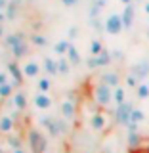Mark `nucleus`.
<instances>
[{"label": "nucleus", "mask_w": 149, "mask_h": 153, "mask_svg": "<svg viewBox=\"0 0 149 153\" xmlns=\"http://www.w3.org/2000/svg\"><path fill=\"white\" fill-rule=\"evenodd\" d=\"M16 105H17L19 109H23V107H25V98H23L21 94H17V96H16Z\"/></svg>", "instance_id": "39448f33"}, {"label": "nucleus", "mask_w": 149, "mask_h": 153, "mask_svg": "<svg viewBox=\"0 0 149 153\" xmlns=\"http://www.w3.org/2000/svg\"><path fill=\"white\" fill-rule=\"evenodd\" d=\"M6 94H10V86L2 84V86H0V96H6Z\"/></svg>", "instance_id": "1a4fd4ad"}, {"label": "nucleus", "mask_w": 149, "mask_h": 153, "mask_svg": "<svg viewBox=\"0 0 149 153\" xmlns=\"http://www.w3.org/2000/svg\"><path fill=\"white\" fill-rule=\"evenodd\" d=\"M63 113L67 115V117H71V113H73V109H71V105L67 103V105H63Z\"/></svg>", "instance_id": "9d476101"}, {"label": "nucleus", "mask_w": 149, "mask_h": 153, "mask_svg": "<svg viewBox=\"0 0 149 153\" xmlns=\"http://www.w3.org/2000/svg\"><path fill=\"white\" fill-rule=\"evenodd\" d=\"M67 48H69V44H67V42H59V44L56 46V50H57V52H65Z\"/></svg>", "instance_id": "6e6552de"}, {"label": "nucleus", "mask_w": 149, "mask_h": 153, "mask_svg": "<svg viewBox=\"0 0 149 153\" xmlns=\"http://www.w3.org/2000/svg\"><path fill=\"white\" fill-rule=\"evenodd\" d=\"M35 105L40 107V109H48V107H52V100L48 98L46 94H38L35 98Z\"/></svg>", "instance_id": "f257e3e1"}, {"label": "nucleus", "mask_w": 149, "mask_h": 153, "mask_svg": "<svg viewBox=\"0 0 149 153\" xmlns=\"http://www.w3.org/2000/svg\"><path fill=\"white\" fill-rule=\"evenodd\" d=\"M109 31H113V33L119 31V21H117V17H111V19H109Z\"/></svg>", "instance_id": "20e7f679"}, {"label": "nucleus", "mask_w": 149, "mask_h": 153, "mask_svg": "<svg viewBox=\"0 0 149 153\" xmlns=\"http://www.w3.org/2000/svg\"><path fill=\"white\" fill-rule=\"evenodd\" d=\"M59 69H61V73H67V63L61 61V63H59Z\"/></svg>", "instance_id": "9b49d317"}, {"label": "nucleus", "mask_w": 149, "mask_h": 153, "mask_svg": "<svg viewBox=\"0 0 149 153\" xmlns=\"http://www.w3.org/2000/svg\"><path fill=\"white\" fill-rule=\"evenodd\" d=\"M38 88L42 90V92H46L48 88H50V80H46V79H42L40 82H38Z\"/></svg>", "instance_id": "423d86ee"}, {"label": "nucleus", "mask_w": 149, "mask_h": 153, "mask_svg": "<svg viewBox=\"0 0 149 153\" xmlns=\"http://www.w3.org/2000/svg\"><path fill=\"white\" fill-rule=\"evenodd\" d=\"M63 2H65V4H73L75 0H63Z\"/></svg>", "instance_id": "ddd939ff"}, {"label": "nucleus", "mask_w": 149, "mask_h": 153, "mask_svg": "<svg viewBox=\"0 0 149 153\" xmlns=\"http://www.w3.org/2000/svg\"><path fill=\"white\" fill-rule=\"evenodd\" d=\"M0 126H2V130H10V128H12V123H10V119H2Z\"/></svg>", "instance_id": "0eeeda50"}, {"label": "nucleus", "mask_w": 149, "mask_h": 153, "mask_svg": "<svg viewBox=\"0 0 149 153\" xmlns=\"http://www.w3.org/2000/svg\"><path fill=\"white\" fill-rule=\"evenodd\" d=\"M25 75L27 76H36L38 75V65L33 63V61H31V63H27L25 65Z\"/></svg>", "instance_id": "f03ea898"}, {"label": "nucleus", "mask_w": 149, "mask_h": 153, "mask_svg": "<svg viewBox=\"0 0 149 153\" xmlns=\"http://www.w3.org/2000/svg\"><path fill=\"white\" fill-rule=\"evenodd\" d=\"M46 69H48V73L56 75V73H57V65H56V61H52V59H46Z\"/></svg>", "instance_id": "7ed1b4c3"}, {"label": "nucleus", "mask_w": 149, "mask_h": 153, "mask_svg": "<svg viewBox=\"0 0 149 153\" xmlns=\"http://www.w3.org/2000/svg\"><path fill=\"white\" fill-rule=\"evenodd\" d=\"M4 79H6V76H4V75H0V86H2V82H4Z\"/></svg>", "instance_id": "f8f14e48"}]
</instances>
